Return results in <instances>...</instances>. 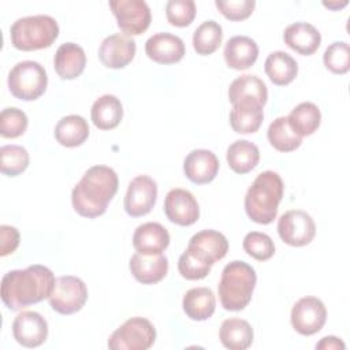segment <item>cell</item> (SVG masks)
I'll return each mask as SVG.
<instances>
[{
    "mask_svg": "<svg viewBox=\"0 0 350 350\" xmlns=\"http://www.w3.org/2000/svg\"><path fill=\"white\" fill-rule=\"evenodd\" d=\"M53 272L34 264L7 272L1 279V301L11 310H21L49 298L55 286Z\"/></svg>",
    "mask_w": 350,
    "mask_h": 350,
    "instance_id": "cell-1",
    "label": "cell"
},
{
    "mask_svg": "<svg viewBox=\"0 0 350 350\" xmlns=\"http://www.w3.org/2000/svg\"><path fill=\"white\" fill-rule=\"evenodd\" d=\"M118 175L111 167L93 165L72 189V208L83 217H98L107 211L109 201L118 191Z\"/></svg>",
    "mask_w": 350,
    "mask_h": 350,
    "instance_id": "cell-2",
    "label": "cell"
},
{
    "mask_svg": "<svg viewBox=\"0 0 350 350\" xmlns=\"http://www.w3.org/2000/svg\"><path fill=\"white\" fill-rule=\"evenodd\" d=\"M283 190V180L278 172L264 171L258 174L245 196L246 215L258 224L272 223L278 215Z\"/></svg>",
    "mask_w": 350,
    "mask_h": 350,
    "instance_id": "cell-3",
    "label": "cell"
},
{
    "mask_svg": "<svg viewBox=\"0 0 350 350\" xmlns=\"http://www.w3.org/2000/svg\"><path fill=\"white\" fill-rule=\"evenodd\" d=\"M256 282L257 275L252 265L239 260L228 262L223 268L221 278L217 284L221 306L231 312L245 309L252 301Z\"/></svg>",
    "mask_w": 350,
    "mask_h": 350,
    "instance_id": "cell-4",
    "label": "cell"
},
{
    "mask_svg": "<svg viewBox=\"0 0 350 350\" xmlns=\"http://www.w3.org/2000/svg\"><path fill=\"white\" fill-rule=\"evenodd\" d=\"M59 36V25L49 15H31L16 19L10 27V38L19 51H37L51 46Z\"/></svg>",
    "mask_w": 350,
    "mask_h": 350,
    "instance_id": "cell-5",
    "label": "cell"
},
{
    "mask_svg": "<svg viewBox=\"0 0 350 350\" xmlns=\"http://www.w3.org/2000/svg\"><path fill=\"white\" fill-rule=\"evenodd\" d=\"M48 75L38 62L23 60L16 63L8 74V89L11 94L23 101L37 100L44 94Z\"/></svg>",
    "mask_w": 350,
    "mask_h": 350,
    "instance_id": "cell-6",
    "label": "cell"
},
{
    "mask_svg": "<svg viewBox=\"0 0 350 350\" xmlns=\"http://www.w3.org/2000/svg\"><path fill=\"white\" fill-rule=\"evenodd\" d=\"M154 340L153 324L144 317H131L111 334L108 347L111 350H148Z\"/></svg>",
    "mask_w": 350,
    "mask_h": 350,
    "instance_id": "cell-7",
    "label": "cell"
},
{
    "mask_svg": "<svg viewBox=\"0 0 350 350\" xmlns=\"http://www.w3.org/2000/svg\"><path fill=\"white\" fill-rule=\"evenodd\" d=\"M51 308L60 314H72L79 312L88 301V287L77 276L66 275L55 280L49 295Z\"/></svg>",
    "mask_w": 350,
    "mask_h": 350,
    "instance_id": "cell-8",
    "label": "cell"
},
{
    "mask_svg": "<svg viewBox=\"0 0 350 350\" xmlns=\"http://www.w3.org/2000/svg\"><path fill=\"white\" fill-rule=\"evenodd\" d=\"M109 8L116 18L118 27L126 36L142 34L150 25V10L144 0H111Z\"/></svg>",
    "mask_w": 350,
    "mask_h": 350,
    "instance_id": "cell-9",
    "label": "cell"
},
{
    "mask_svg": "<svg viewBox=\"0 0 350 350\" xmlns=\"http://www.w3.org/2000/svg\"><path fill=\"white\" fill-rule=\"evenodd\" d=\"M278 234L284 243L301 247L313 241L316 235V224L312 216L305 211L291 209L279 217Z\"/></svg>",
    "mask_w": 350,
    "mask_h": 350,
    "instance_id": "cell-10",
    "label": "cell"
},
{
    "mask_svg": "<svg viewBox=\"0 0 350 350\" xmlns=\"http://www.w3.org/2000/svg\"><path fill=\"white\" fill-rule=\"evenodd\" d=\"M293 328L305 336L319 332L327 320V309L321 299L316 297H302L298 299L290 314Z\"/></svg>",
    "mask_w": 350,
    "mask_h": 350,
    "instance_id": "cell-11",
    "label": "cell"
},
{
    "mask_svg": "<svg viewBox=\"0 0 350 350\" xmlns=\"http://www.w3.org/2000/svg\"><path fill=\"white\" fill-rule=\"evenodd\" d=\"M157 185L148 175H138L129 183L124 196V211L131 217L148 215L156 204Z\"/></svg>",
    "mask_w": 350,
    "mask_h": 350,
    "instance_id": "cell-12",
    "label": "cell"
},
{
    "mask_svg": "<svg viewBox=\"0 0 350 350\" xmlns=\"http://www.w3.org/2000/svg\"><path fill=\"white\" fill-rule=\"evenodd\" d=\"M12 335L23 347H38L48 338V323L38 312H21L12 323Z\"/></svg>",
    "mask_w": 350,
    "mask_h": 350,
    "instance_id": "cell-13",
    "label": "cell"
},
{
    "mask_svg": "<svg viewBox=\"0 0 350 350\" xmlns=\"http://www.w3.org/2000/svg\"><path fill=\"white\" fill-rule=\"evenodd\" d=\"M186 250L200 261L213 265L216 261L226 257L228 241L219 231L202 230L190 238Z\"/></svg>",
    "mask_w": 350,
    "mask_h": 350,
    "instance_id": "cell-14",
    "label": "cell"
},
{
    "mask_svg": "<svg viewBox=\"0 0 350 350\" xmlns=\"http://www.w3.org/2000/svg\"><path fill=\"white\" fill-rule=\"evenodd\" d=\"M167 219L178 226H191L200 217V208L196 197L185 189H172L164 200Z\"/></svg>",
    "mask_w": 350,
    "mask_h": 350,
    "instance_id": "cell-15",
    "label": "cell"
},
{
    "mask_svg": "<svg viewBox=\"0 0 350 350\" xmlns=\"http://www.w3.org/2000/svg\"><path fill=\"white\" fill-rule=\"evenodd\" d=\"M135 51V41L130 36L115 33L100 44L98 59L107 68H123L134 59Z\"/></svg>",
    "mask_w": 350,
    "mask_h": 350,
    "instance_id": "cell-16",
    "label": "cell"
},
{
    "mask_svg": "<svg viewBox=\"0 0 350 350\" xmlns=\"http://www.w3.org/2000/svg\"><path fill=\"white\" fill-rule=\"evenodd\" d=\"M148 57L159 64H174L185 56V42L171 33H156L145 42Z\"/></svg>",
    "mask_w": 350,
    "mask_h": 350,
    "instance_id": "cell-17",
    "label": "cell"
},
{
    "mask_svg": "<svg viewBox=\"0 0 350 350\" xmlns=\"http://www.w3.org/2000/svg\"><path fill=\"white\" fill-rule=\"evenodd\" d=\"M219 171V160L216 154L208 149L191 150L183 161V172L189 180L196 185L212 182Z\"/></svg>",
    "mask_w": 350,
    "mask_h": 350,
    "instance_id": "cell-18",
    "label": "cell"
},
{
    "mask_svg": "<svg viewBox=\"0 0 350 350\" xmlns=\"http://www.w3.org/2000/svg\"><path fill=\"white\" fill-rule=\"evenodd\" d=\"M129 268L131 275L142 284H154L163 280L168 272V258L160 254L134 253L130 258Z\"/></svg>",
    "mask_w": 350,
    "mask_h": 350,
    "instance_id": "cell-19",
    "label": "cell"
},
{
    "mask_svg": "<svg viewBox=\"0 0 350 350\" xmlns=\"http://www.w3.org/2000/svg\"><path fill=\"white\" fill-rule=\"evenodd\" d=\"M170 245V234L164 226L148 221L138 226L133 234V246L142 254H160Z\"/></svg>",
    "mask_w": 350,
    "mask_h": 350,
    "instance_id": "cell-20",
    "label": "cell"
},
{
    "mask_svg": "<svg viewBox=\"0 0 350 350\" xmlns=\"http://www.w3.org/2000/svg\"><path fill=\"white\" fill-rule=\"evenodd\" d=\"M283 40L293 51L298 52L299 55L309 56L319 49L321 44V34L310 23L295 22L284 29Z\"/></svg>",
    "mask_w": 350,
    "mask_h": 350,
    "instance_id": "cell-21",
    "label": "cell"
},
{
    "mask_svg": "<svg viewBox=\"0 0 350 350\" xmlns=\"http://www.w3.org/2000/svg\"><path fill=\"white\" fill-rule=\"evenodd\" d=\"M224 60L230 68L246 70L258 57V46L247 36H234L224 45Z\"/></svg>",
    "mask_w": 350,
    "mask_h": 350,
    "instance_id": "cell-22",
    "label": "cell"
},
{
    "mask_svg": "<svg viewBox=\"0 0 350 350\" xmlns=\"http://www.w3.org/2000/svg\"><path fill=\"white\" fill-rule=\"evenodd\" d=\"M53 66L62 79H75L86 66V55L82 46L74 42L62 44L53 57Z\"/></svg>",
    "mask_w": 350,
    "mask_h": 350,
    "instance_id": "cell-23",
    "label": "cell"
},
{
    "mask_svg": "<svg viewBox=\"0 0 350 350\" xmlns=\"http://www.w3.org/2000/svg\"><path fill=\"white\" fill-rule=\"evenodd\" d=\"M267 98V85L258 77L252 74H243L235 78L228 88V100L231 104L239 101H256L264 107Z\"/></svg>",
    "mask_w": 350,
    "mask_h": 350,
    "instance_id": "cell-24",
    "label": "cell"
},
{
    "mask_svg": "<svg viewBox=\"0 0 350 350\" xmlns=\"http://www.w3.org/2000/svg\"><path fill=\"white\" fill-rule=\"evenodd\" d=\"M264 119L262 105L256 101H239L232 104L230 112V124L238 134L256 133Z\"/></svg>",
    "mask_w": 350,
    "mask_h": 350,
    "instance_id": "cell-25",
    "label": "cell"
},
{
    "mask_svg": "<svg viewBox=\"0 0 350 350\" xmlns=\"http://www.w3.org/2000/svg\"><path fill=\"white\" fill-rule=\"evenodd\" d=\"M182 306L189 319L204 321L215 313L216 298L209 287H194L183 295Z\"/></svg>",
    "mask_w": 350,
    "mask_h": 350,
    "instance_id": "cell-26",
    "label": "cell"
},
{
    "mask_svg": "<svg viewBox=\"0 0 350 350\" xmlns=\"http://www.w3.org/2000/svg\"><path fill=\"white\" fill-rule=\"evenodd\" d=\"M90 116L97 129L112 130L123 118V105L116 96L104 94L93 103Z\"/></svg>",
    "mask_w": 350,
    "mask_h": 350,
    "instance_id": "cell-27",
    "label": "cell"
},
{
    "mask_svg": "<svg viewBox=\"0 0 350 350\" xmlns=\"http://www.w3.org/2000/svg\"><path fill=\"white\" fill-rule=\"evenodd\" d=\"M253 336L252 325L246 320L238 317L224 320L219 331L221 345L230 350H245L250 347Z\"/></svg>",
    "mask_w": 350,
    "mask_h": 350,
    "instance_id": "cell-28",
    "label": "cell"
},
{
    "mask_svg": "<svg viewBox=\"0 0 350 350\" xmlns=\"http://www.w3.org/2000/svg\"><path fill=\"white\" fill-rule=\"evenodd\" d=\"M264 70L272 83L284 86L295 79L298 74V64L291 55L283 51H275L265 59Z\"/></svg>",
    "mask_w": 350,
    "mask_h": 350,
    "instance_id": "cell-29",
    "label": "cell"
},
{
    "mask_svg": "<svg viewBox=\"0 0 350 350\" xmlns=\"http://www.w3.org/2000/svg\"><path fill=\"white\" fill-rule=\"evenodd\" d=\"M89 137V124L79 115H67L55 126L56 141L66 148L82 145Z\"/></svg>",
    "mask_w": 350,
    "mask_h": 350,
    "instance_id": "cell-30",
    "label": "cell"
},
{
    "mask_svg": "<svg viewBox=\"0 0 350 350\" xmlns=\"http://www.w3.org/2000/svg\"><path fill=\"white\" fill-rule=\"evenodd\" d=\"M260 160V150L258 148L247 141V139H238L232 142L227 149V163L230 168L237 174H247Z\"/></svg>",
    "mask_w": 350,
    "mask_h": 350,
    "instance_id": "cell-31",
    "label": "cell"
},
{
    "mask_svg": "<svg viewBox=\"0 0 350 350\" xmlns=\"http://www.w3.org/2000/svg\"><path fill=\"white\" fill-rule=\"evenodd\" d=\"M287 120L291 129L299 137H306L319 129L321 122V112L316 104L305 101L293 108L287 116Z\"/></svg>",
    "mask_w": 350,
    "mask_h": 350,
    "instance_id": "cell-32",
    "label": "cell"
},
{
    "mask_svg": "<svg viewBox=\"0 0 350 350\" xmlns=\"http://www.w3.org/2000/svg\"><path fill=\"white\" fill-rule=\"evenodd\" d=\"M267 137L269 144L279 152H293L302 144V137L291 129L287 116L276 118L269 124Z\"/></svg>",
    "mask_w": 350,
    "mask_h": 350,
    "instance_id": "cell-33",
    "label": "cell"
},
{
    "mask_svg": "<svg viewBox=\"0 0 350 350\" xmlns=\"http://www.w3.org/2000/svg\"><path fill=\"white\" fill-rule=\"evenodd\" d=\"M223 40V29L216 21L202 22L193 34V48L198 55L206 56L217 51Z\"/></svg>",
    "mask_w": 350,
    "mask_h": 350,
    "instance_id": "cell-34",
    "label": "cell"
},
{
    "mask_svg": "<svg viewBox=\"0 0 350 350\" xmlns=\"http://www.w3.org/2000/svg\"><path fill=\"white\" fill-rule=\"evenodd\" d=\"M1 174L16 176L29 167V153L21 145H4L0 148Z\"/></svg>",
    "mask_w": 350,
    "mask_h": 350,
    "instance_id": "cell-35",
    "label": "cell"
},
{
    "mask_svg": "<svg viewBox=\"0 0 350 350\" xmlns=\"http://www.w3.org/2000/svg\"><path fill=\"white\" fill-rule=\"evenodd\" d=\"M324 66L334 74H346L350 70V48L345 41H335L323 55Z\"/></svg>",
    "mask_w": 350,
    "mask_h": 350,
    "instance_id": "cell-36",
    "label": "cell"
},
{
    "mask_svg": "<svg viewBox=\"0 0 350 350\" xmlns=\"http://www.w3.org/2000/svg\"><path fill=\"white\" fill-rule=\"evenodd\" d=\"M243 250L258 261L269 260L275 254V243L272 238L264 232L252 231L243 238Z\"/></svg>",
    "mask_w": 350,
    "mask_h": 350,
    "instance_id": "cell-37",
    "label": "cell"
},
{
    "mask_svg": "<svg viewBox=\"0 0 350 350\" xmlns=\"http://www.w3.org/2000/svg\"><path fill=\"white\" fill-rule=\"evenodd\" d=\"M27 124V116L19 108H4L0 113V134L4 138H16L22 135L26 131Z\"/></svg>",
    "mask_w": 350,
    "mask_h": 350,
    "instance_id": "cell-38",
    "label": "cell"
},
{
    "mask_svg": "<svg viewBox=\"0 0 350 350\" xmlns=\"http://www.w3.org/2000/svg\"><path fill=\"white\" fill-rule=\"evenodd\" d=\"M197 8L193 0H170L165 5V15L168 22L176 27L189 26L194 16Z\"/></svg>",
    "mask_w": 350,
    "mask_h": 350,
    "instance_id": "cell-39",
    "label": "cell"
},
{
    "mask_svg": "<svg viewBox=\"0 0 350 350\" xmlns=\"http://www.w3.org/2000/svg\"><path fill=\"white\" fill-rule=\"evenodd\" d=\"M211 268L212 265L200 261L187 250H185L178 260V271L182 275V278L187 280L204 279L211 272Z\"/></svg>",
    "mask_w": 350,
    "mask_h": 350,
    "instance_id": "cell-40",
    "label": "cell"
},
{
    "mask_svg": "<svg viewBox=\"0 0 350 350\" xmlns=\"http://www.w3.org/2000/svg\"><path fill=\"white\" fill-rule=\"evenodd\" d=\"M217 10L230 21H243L249 18L254 10V0H216Z\"/></svg>",
    "mask_w": 350,
    "mask_h": 350,
    "instance_id": "cell-41",
    "label": "cell"
},
{
    "mask_svg": "<svg viewBox=\"0 0 350 350\" xmlns=\"http://www.w3.org/2000/svg\"><path fill=\"white\" fill-rule=\"evenodd\" d=\"M19 231L12 226H0V256H8L19 246Z\"/></svg>",
    "mask_w": 350,
    "mask_h": 350,
    "instance_id": "cell-42",
    "label": "cell"
},
{
    "mask_svg": "<svg viewBox=\"0 0 350 350\" xmlns=\"http://www.w3.org/2000/svg\"><path fill=\"white\" fill-rule=\"evenodd\" d=\"M345 343L336 338V336H324L319 343H316V349H324V350H331V349H339L345 350Z\"/></svg>",
    "mask_w": 350,
    "mask_h": 350,
    "instance_id": "cell-43",
    "label": "cell"
},
{
    "mask_svg": "<svg viewBox=\"0 0 350 350\" xmlns=\"http://www.w3.org/2000/svg\"><path fill=\"white\" fill-rule=\"evenodd\" d=\"M347 4V1H345V3H342V4H339V3H331V1H328V3H323V5H325V7H328V8H331V10H338V8H342V7H345Z\"/></svg>",
    "mask_w": 350,
    "mask_h": 350,
    "instance_id": "cell-44",
    "label": "cell"
}]
</instances>
